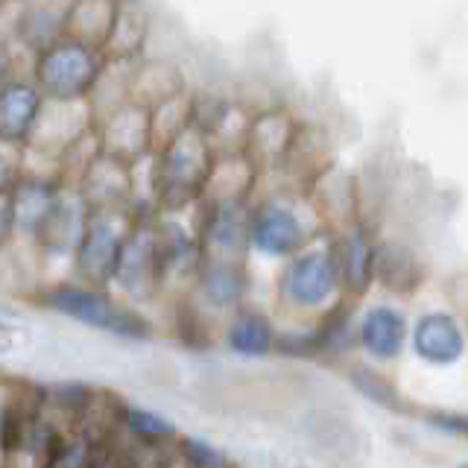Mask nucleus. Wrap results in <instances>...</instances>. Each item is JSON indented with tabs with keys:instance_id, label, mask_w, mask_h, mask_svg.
Segmentation results:
<instances>
[{
	"instance_id": "1",
	"label": "nucleus",
	"mask_w": 468,
	"mask_h": 468,
	"mask_svg": "<svg viewBox=\"0 0 468 468\" xmlns=\"http://www.w3.org/2000/svg\"><path fill=\"white\" fill-rule=\"evenodd\" d=\"M202 401L231 416L284 419L316 399L311 378L296 369L282 372H214L199 384Z\"/></svg>"
},
{
	"instance_id": "2",
	"label": "nucleus",
	"mask_w": 468,
	"mask_h": 468,
	"mask_svg": "<svg viewBox=\"0 0 468 468\" xmlns=\"http://www.w3.org/2000/svg\"><path fill=\"white\" fill-rule=\"evenodd\" d=\"M41 307L77 325L106 334L121 343H150L155 336L153 322L146 319L135 304L112 296L106 287L88 284H53L41 292Z\"/></svg>"
},
{
	"instance_id": "3",
	"label": "nucleus",
	"mask_w": 468,
	"mask_h": 468,
	"mask_svg": "<svg viewBox=\"0 0 468 468\" xmlns=\"http://www.w3.org/2000/svg\"><path fill=\"white\" fill-rule=\"evenodd\" d=\"M340 299L343 290L328 249H302L287 258V267L278 278V302L290 316L319 319Z\"/></svg>"
},
{
	"instance_id": "4",
	"label": "nucleus",
	"mask_w": 468,
	"mask_h": 468,
	"mask_svg": "<svg viewBox=\"0 0 468 468\" xmlns=\"http://www.w3.org/2000/svg\"><path fill=\"white\" fill-rule=\"evenodd\" d=\"M292 419H296V428L307 436V442L336 468H355L369 453L366 431L340 407L314 399Z\"/></svg>"
},
{
	"instance_id": "5",
	"label": "nucleus",
	"mask_w": 468,
	"mask_h": 468,
	"mask_svg": "<svg viewBox=\"0 0 468 468\" xmlns=\"http://www.w3.org/2000/svg\"><path fill=\"white\" fill-rule=\"evenodd\" d=\"M109 287L121 290L123 302H129V304L153 302L155 296L165 292V275H161L155 229L138 226L126 234Z\"/></svg>"
},
{
	"instance_id": "6",
	"label": "nucleus",
	"mask_w": 468,
	"mask_h": 468,
	"mask_svg": "<svg viewBox=\"0 0 468 468\" xmlns=\"http://www.w3.org/2000/svg\"><path fill=\"white\" fill-rule=\"evenodd\" d=\"M123 229H117L114 219L106 211L88 214L85 231L80 238L77 252H73V270H77L80 284L88 287H109L112 272L121 258V246L126 240Z\"/></svg>"
},
{
	"instance_id": "7",
	"label": "nucleus",
	"mask_w": 468,
	"mask_h": 468,
	"mask_svg": "<svg viewBox=\"0 0 468 468\" xmlns=\"http://www.w3.org/2000/svg\"><path fill=\"white\" fill-rule=\"evenodd\" d=\"M208 153H205L202 141L182 138L170 146V153L161 161L158 176V197L167 208H182L190 199L202 194L205 182H208Z\"/></svg>"
},
{
	"instance_id": "8",
	"label": "nucleus",
	"mask_w": 468,
	"mask_h": 468,
	"mask_svg": "<svg viewBox=\"0 0 468 468\" xmlns=\"http://www.w3.org/2000/svg\"><path fill=\"white\" fill-rule=\"evenodd\" d=\"M407 348L413 355L433 366V369H448L465 357V331L457 314L451 311H428L421 314L407 331Z\"/></svg>"
},
{
	"instance_id": "9",
	"label": "nucleus",
	"mask_w": 468,
	"mask_h": 468,
	"mask_svg": "<svg viewBox=\"0 0 468 468\" xmlns=\"http://www.w3.org/2000/svg\"><path fill=\"white\" fill-rule=\"evenodd\" d=\"M249 292V275L243 263L229 261H205L194 275V302L202 314L211 319H229L234 311H240L246 304Z\"/></svg>"
},
{
	"instance_id": "10",
	"label": "nucleus",
	"mask_w": 468,
	"mask_h": 468,
	"mask_svg": "<svg viewBox=\"0 0 468 468\" xmlns=\"http://www.w3.org/2000/svg\"><path fill=\"white\" fill-rule=\"evenodd\" d=\"M307 231L302 217L284 202H267L249 214V249L267 258H292L304 249Z\"/></svg>"
},
{
	"instance_id": "11",
	"label": "nucleus",
	"mask_w": 468,
	"mask_h": 468,
	"mask_svg": "<svg viewBox=\"0 0 468 468\" xmlns=\"http://www.w3.org/2000/svg\"><path fill=\"white\" fill-rule=\"evenodd\" d=\"M357 351L375 363H395L407 351L410 322L401 307L372 304L357 316Z\"/></svg>"
},
{
	"instance_id": "12",
	"label": "nucleus",
	"mask_w": 468,
	"mask_h": 468,
	"mask_svg": "<svg viewBox=\"0 0 468 468\" xmlns=\"http://www.w3.org/2000/svg\"><path fill=\"white\" fill-rule=\"evenodd\" d=\"M199 252L205 261L243 263L249 252V211L240 199H223L214 205L208 223L202 229Z\"/></svg>"
},
{
	"instance_id": "13",
	"label": "nucleus",
	"mask_w": 468,
	"mask_h": 468,
	"mask_svg": "<svg viewBox=\"0 0 468 468\" xmlns=\"http://www.w3.org/2000/svg\"><path fill=\"white\" fill-rule=\"evenodd\" d=\"M331 252L334 270H336V282L346 299H360L366 296L375 282H372V261H375V240L369 238L366 229H351L336 240Z\"/></svg>"
},
{
	"instance_id": "14",
	"label": "nucleus",
	"mask_w": 468,
	"mask_h": 468,
	"mask_svg": "<svg viewBox=\"0 0 468 468\" xmlns=\"http://www.w3.org/2000/svg\"><path fill=\"white\" fill-rule=\"evenodd\" d=\"M114 431L132 448L141 451H170L179 428L176 421L158 410L146 407V404H129V401H117V413H114Z\"/></svg>"
},
{
	"instance_id": "15",
	"label": "nucleus",
	"mask_w": 468,
	"mask_h": 468,
	"mask_svg": "<svg viewBox=\"0 0 468 468\" xmlns=\"http://www.w3.org/2000/svg\"><path fill=\"white\" fill-rule=\"evenodd\" d=\"M38 77H41V85L48 88V94H53L58 100H70L91 85L94 58L85 48L65 44V48H56L41 58Z\"/></svg>"
},
{
	"instance_id": "16",
	"label": "nucleus",
	"mask_w": 468,
	"mask_h": 468,
	"mask_svg": "<svg viewBox=\"0 0 468 468\" xmlns=\"http://www.w3.org/2000/svg\"><path fill=\"white\" fill-rule=\"evenodd\" d=\"M275 331L278 328L267 314L243 304L223 322L219 343L240 360H267L275 351Z\"/></svg>"
},
{
	"instance_id": "17",
	"label": "nucleus",
	"mask_w": 468,
	"mask_h": 468,
	"mask_svg": "<svg viewBox=\"0 0 468 468\" xmlns=\"http://www.w3.org/2000/svg\"><path fill=\"white\" fill-rule=\"evenodd\" d=\"M36 395H38V404L68 431L91 419L100 410V404L106 401V395L97 392L91 384H82V380L44 384V387H36Z\"/></svg>"
},
{
	"instance_id": "18",
	"label": "nucleus",
	"mask_w": 468,
	"mask_h": 468,
	"mask_svg": "<svg viewBox=\"0 0 468 468\" xmlns=\"http://www.w3.org/2000/svg\"><path fill=\"white\" fill-rule=\"evenodd\" d=\"M372 282L380 284L387 292H392V296H413L424 282L421 261L407 243H399V240L375 243Z\"/></svg>"
},
{
	"instance_id": "19",
	"label": "nucleus",
	"mask_w": 468,
	"mask_h": 468,
	"mask_svg": "<svg viewBox=\"0 0 468 468\" xmlns=\"http://www.w3.org/2000/svg\"><path fill=\"white\" fill-rule=\"evenodd\" d=\"M355 328H357V316H355V311H351L348 299L343 296L311 325L314 343H316V360L346 363L357 351V331Z\"/></svg>"
},
{
	"instance_id": "20",
	"label": "nucleus",
	"mask_w": 468,
	"mask_h": 468,
	"mask_svg": "<svg viewBox=\"0 0 468 468\" xmlns=\"http://www.w3.org/2000/svg\"><path fill=\"white\" fill-rule=\"evenodd\" d=\"M343 366H346V369H343L346 384L355 389L360 399H366L369 404L387 410V413H395V416L413 413V404H410L401 395L399 384H395L389 375L380 372L378 366L360 363V360H346Z\"/></svg>"
},
{
	"instance_id": "21",
	"label": "nucleus",
	"mask_w": 468,
	"mask_h": 468,
	"mask_svg": "<svg viewBox=\"0 0 468 468\" xmlns=\"http://www.w3.org/2000/svg\"><path fill=\"white\" fill-rule=\"evenodd\" d=\"M12 197V211H15V231H24V234H33L38 238V231L48 223V217L53 214L58 194L44 182H27L21 190H9Z\"/></svg>"
},
{
	"instance_id": "22",
	"label": "nucleus",
	"mask_w": 468,
	"mask_h": 468,
	"mask_svg": "<svg viewBox=\"0 0 468 468\" xmlns=\"http://www.w3.org/2000/svg\"><path fill=\"white\" fill-rule=\"evenodd\" d=\"M38 114V94L29 85L12 82L0 88V138L21 141Z\"/></svg>"
},
{
	"instance_id": "23",
	"label": "nucleus",
	"mask_w": 468,
	"mask_h": 468,
	"mask_svg": "<svg viewBox=\"0 0 468 468\" xmlns=\"http://www.w3.org/2000/svg\"><path fill=\"white\" fill-rule=\"evenodd\" d=\"M29 395H33V387L0 378V468H6L12 439H15V431H18V421H21Z\"/></svg>"
},
{
	"instance_id": "24",
	"label": "nucleus",
	"mask_w": 468,
	"mask_h": 468,
	"mask_svg": "<svg viewBox=\"0 0 468 468\" xmlns=\"http://www.w3.org/2000/svg\"><path fill=\"white\" fill-rule=\"evenodd\" d=\"M176 468H234L223 448L194 433H179L170 448Z\"/></svg>"
},
{
	"instance_id": "25",
	"label": "nucleus",
	"mask_w": 468,
	"mask_h": 468,
	"mask_svg": "<svg viewBox=\"0 0 468 468\" xmlns=\"http://www.w3.org/2000/svg\"><path fill=\"white\" fill-rule=\"evenodd\" d=\"M272 355L290 363H311L316 360V343L311 328H284L275 331V351Z\"/></svg>"
},
{
	"instance_id": "26",
	"label": "nucleus",
	"mask_w": 468,
	"mask_h": 468,
	"mask_svg": "<svg viewBox=\"0 0 468 468\" xmlns=\"http://www.w3.org/2000/svg\"><path fill=\"white\" fill-rule=\"evenodd\" d=\"M419 416L439 436L460 439V442L468 436V419H465L463 410H442V407H436V410H421Z\"/></svg>"
},
{
	"instance_id": "27",
	"label": "nucleus",
	"mask_w": 468,
	"mask_h": 468,
	"mask_svg": "<svg viewBox=\"0 0 468 468\" xmlns=\"http://www.w3.org/2000/svg\"><path fill=\"white\" fill-rule=\"evenodd\" d=\"M15 234V211L9 190H0V249H4Z\"/></svg>"
},
{
	"instance_id": "28",
	"label": "nucleus",
	"mask_w": 468,
	"mask_h": 468,
	"mask_svg": "<svg viewBox=\"0 0 468 468\" xmlns=\"http://www.w3.org/2000/svg\"><path fill=\"white\" fill-rule=\"evenodd\" d=\"M0 190H9V165L0 158Z\"/></svg>"
},
{
	"instance_id": "29",
	"label": "nucleus",
	"mask_w": 468,
	"mask_h": 468,
	"mask_svg": "<svg viewBox=\"0 0 468 468\" xmlns=\"http://www.w3.org/2000/svg\"><path fill=\"white\" fill-rule=\"evenodd\" d=\"M0 73H4V56H0Z\"/></svg>"
},
{
	"instance_id": "30",
	"label": "nucleus",
	"mask_w": 468,
	"mask_h": 468,
	"mask_svg": "<svg viewBox=\"0 0 468 468\" xmlns=\"http://www.w3.org/2000/svg\"><path fill=\"white\" fill-rule=\"evenodd\" d=\"M161 468H176V465H173V463H167V465H161Z\"/></svg>"
},
{
	"instance_id": "31",
	"label": "nucleus",
	"mask_w": 468,
	"mask_h": 468,
	"mask_svg": "<svg viewBox=\"0 0 468 468\" xmlns=\"http://www.w3.org/2000/svg\"><path fill=\"white\" fill-rule=\"evenodd\" d=\"M234 468H238V465H234Z\"/></svg>"
}]
</instances>
